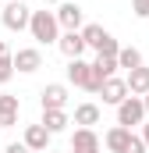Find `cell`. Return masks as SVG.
Returning a JSON list of instances; mask_svg holds the SVG:
<instances>
[{
	"instance_id": "6da1fadb",
	"label": "cell",
	"mask_w": 149,
	"mask_h": 153,
	"mask_svg": "<svg viewBox=\"0 0 149 153\" xmlns=\"http://www.w3.org/2000/svg\"><path fill=\"white\" fill-rule=\"evenodd\" d=\"M29 32H32L36 43H57V39H60V22H57L53 11H32Z\"/></svg>"
},
{
	"instance_id": "7a4b0ae2",
	"label": "cell",
	"mask_w": 149,
	"mask_h": 153,
	"mask_svg": "<svg viewBox=\"0 0 149 153\" xmlns=\"http://www.w3.org/2000/svg\"><path fill=\"white\" fill-rule=\"evenodd\" d=\"M68 82H74L78 89H89V93H100V89H103V82L96 78V71H92V64H85L82 57L68 64Z\"/></svg>"
},
{
	"instance_id": "3957f363",
	"label": "cell",
	"mask_w": 149,
	"mask_h": 153,
	"mask_svg": "<svg viewBox=\"0 0 149 153\" xmlns=\"http://www.w3.org/2000/svg\"><path fill=\"white\" fill-rule=\"evenodd\" d=\"M0 22H4L11 32H21V29H29V22H32V11H29V4H25V0H11V4H4V14H0Z\"/></svg>"
},
{
	"instance_id": "277c9868",
	"label": "cell",
	"mask_w": 149,
	"mask_h": 153,
	"mask_svg": "<svg viewBox=\"0 0 149 153\" xmlns=\"http://www.w3.org/2000/svg\"><path fill=\"white\" fill-rule=\"evenodd\" d=\"M146 100L142 96H128L121 107H117V125H124V128H131V125H146Z\"/></svg>"
},
{
	"instance_id": "5b68a950",
	"label": "cell",
	"mask_w": 149,
	"mask_h": 153,
	"mask_svg": "<svg viewBox=\"0 0 149 153\" xmlns=\"http://www.w3.org/2000/svg\"><path fill=\"white\" fill-rule=\"evenodd\" d=\"M39 103H43V111H64L68 107V85H60V82L46 85L39 93Z\"/></svg>"
},
{
	"instance_id": "8992f818",
	"label": "cell",
	"mask_w": 149,
	"mask_h": 153,
	"mask_svg": "<svg viewBox=\"0 0 149 153\" xmlns=\"http://www.w3.org/2000/svg\"><path fill=\"white\" fill-rule=\"evenodd\" d=\"M53 14H57L60 29H68V32H78V29H82V18H85V14H82V7H78V4H71V0H64Z\"/></svg>"
},
{
	"instance_id": "52a82bcc",
	"label": "cell",
	"mask_w": 149,
	"mask_h": 153,
	"mask_svg": "<svg viewBox=\"0 0 149 153\" xmlns=\"http://www.w3.org/2000/svg\"><path fill=\"white\" fill-rule=\"evenodd\" d=\"M100 93H103V103H114V107H121V103H124V100H128V93H131V89H128V78H107V82H103V89H100Z\"/></svg>"
},
{
	"instance_id": "ba28073f",
	"label": "cell",
	"mask_w": 149,
	"mask_h": 153,
	"mask_svg": "<svg viewBox=\"0 0 149 153\" xmlns=\"http://www.w3.org/2000/svg\"><path fill=\"white\" fill-rule=\"evenodd\" d=\"M50 135H53V132H50L43 121H39V125H29V128H25V146H29L32 153H46V146H50Z\"/></svg>"
},
{
	"instance_id": "9c48e42d",
	"label": "cell",
	"mask_w": 149,
	"mask_h": 153,
	"mask_svg": "<svg viewBox=\"0 0 149 153\" xmlns=\"http://www.w3.org/2000/svg\"><path fill=\"white\" fill-rule=\"evenodd\" d=\"M71 153H100V135H96L92 128H74Z\"/></svg>"
},
{
	"instance_id": "30bf717a",
	"label": "cell",
	"mask_w": 149,
	"mask_h": 153,
	"mask_svg": "<svg viewBox=\"0 0 149 153\" xmlns=\"http://www.w3.org/2000/svg\"><path fill=\"white\" fill-rule=\"evenodd\" d=\"M14 68H18V71H25V75H32V71H39V68H43V53H39L36 46L18 50V53H14Z\"/></svg>"
},
{
	"instance_id": "8fae6325",
	"label": "cell",
	"mask_w": 149,
	"mask_h": 153,
	"mask_svg": "<svg viewBox=\"0 0 149 153\" xmlns=\"http://www.w3.org/2000/svg\"><path fill=\"white\" fill-rule=\"evenodd\" d=\"M57 46H60V53H64L68 61H78V57L85 53V39H82V32H64V36L57 39Z\"/></svg>"
},
{
	"instance_id": "7c38bea8",
	"label": "cell",
	"mask_w": 149,
	"mask_h": 153,
	"mask_svg": "<svg viewBox=\"0 0 149 153\" xmlns=\"http://www.w3.org/2000/svg\"><path fill=\"white\" fill-rule=\"evenodd\" d=\"M18 111H21V103H18V96H0V128H11V125H18Z\"/></svg>"
},
{
	"instance_id": "4fadbf2b",
	"label": "cell",
	"mask_w": 149,
	"mask_h": 153,
	"mask_svg": "<svg viewBox=\"0 0 149 153\" xmlns=\"http://www.w3.org/2000/svg\"><path fill=\"white\" fill-rule=\"evenodd\" d=\"M107 150H114V153H124L128 150V143H131V128H124V125H117V128H110L107 132Z\"/></svg>"
},
{
	"instance_id": "5bb4252c",
	"label": "cell",
	"mask_w": 149,
	"mask_h": 153,
	"mask_svg": "<svg viewBox=\"0 0 149 153\" xmlns=\"http://www.w3.org/2000/svg\"><path fill=\"white\" fill-rule=\"evenodd\" d=\"M128 89H131V96H146L149 93V68H135V71H128Z\"/></svg>"
},
{
	"instance_id": "9a60e30c",
	"label": "cell",
	"mask_w": 149,
	"mask_h": 153,
	"mask_svg": "<svg viewBox=\"0 0 149 153\" xmlns=\"http://www.w3.org/2000/svg\"><path fill=\"white\" fill-rule=\"evenodd\" d=\"M74 125H78V128H92V125H100V107H96V103H82V107H74Z\"/></svg>"
},
{
	"instance_id": "2e32d148",
	"label": "cell",
	"mask_w": 149,
	"mask_h": 153,
	"mask_svg": "<svg viewBox=\"0 0 149 153\" xmlns=\"http://www.w3.org/2000/svg\"><path fill=\"white\" fill-rule=\"evenodd\" d=\"M82 39H85V46H92V50L100 53V50H103V43L110 39V32H107L103 25H85V29H82Z\"/></svg>"
},
{
	"instance_id": "e0dca14e",
	"label": "cell",
	"mask_w": 149,
	"mask_h": 153,
	"mask_svg": "<svg viewBox=\"0 0 149 153\" xmlns=\"http://www.w3.org/2000/svg\"><path fill=\"white\" fill-rule=\"evenodd\" d=\"M121 64H117V57H107V53H96V61H92V71H96V78L100 82H107V78H114V71H117Z\"/></svg>"
},
{
	"instance_id": "ac0fdd59",
	"label": "cell",
	"mask_w": 149,
	"mask_h": 153,
	"mask_svg": "<svg viewBox=\"0 0 149 153\" xmlns=\"http://www.w3.org/2000/svg\"><path fill=\"white\" fill-rule=\"evenodd\" d=\"M117 64H121V68H128V71H135V68H142V53H139L135 46H121Z\"/></svg>"
},
{
	"instance_id": "d6986e66",
	"label": "cell",
	"mask_w": 149,
	"mask_h": 153,
	"mask_svg": "<svg viewBox=\"0 0 149 153\" xmlns=\"http://www.w3.org/2000/svg\"><path fill=\"white\" fill-rule=\"evenodd\" d=\"M43 125H46L50 132H64L71 121H68V114H64V111H43Z\"/></svg>"
},
{
	"instance_id": "ffe728a7",
	"label": "cell",
	"mask_w": 149,
	"mask_h": 153,
	"mask_svg": "<svg viewBox=\"0 0 149 153\" xmlns=\"http://www.w3.org/2000/svg\"><path fill=\"white\" fill-rule=\"evenodd\" d=\"M14 71H18L14 68V57H0V85H7L14 78Z\"/></svg>"
},
{
	"instance_id": "44dd1931",
	"label": "cell",
	"mask_w": 149,
	"mask_h": 153,
	"mask_svg": "<svg viewBox=\"0 0 149 153\" xmlns=\"http://www.w3.org/2000/svg\"><path fill=\"white\" fill-rule=\"evenodd\" d=\"M124 153H149V146H146L142 135H131V143H128V150H124Z\"/></svg>"
},
{
	"instance_id": "7402d4cb",
	"label": "cell",
	"mask_w": 149,
	"mask_h": 153,
	"mask_svg": "<svg viewBox=\"0 0 149 153\" xmlns=\"http://www.w3.org/2000/svg\"><path fill=\"white\" fill-rule=\"evenodd\" d=\"M131 11L139 18H149V0H131Z\"/></svg>"
},
{
	"instance_id": "603a6c76",
	"label": "cell",
	"mask_w": 149,
	"mask_h": 153,
	"mask_svg": "<svg viewBox=\"0 0 149 153\" xmlns=\"http://www.w3.org/2000/svg\"><path fill=\"white\" fill-rule=\"evenodd\" d=\"M7 153H32V150H29L25 143H11V146H7Z\"/></svg>"
},
{
	"instance_id": "cb8c5ba5",
	"label": "cell",
	"mask_w": 149,
	"mask_h": 153,
	"mask_svg": "<svg viewBox=\"0 0 149 153\" xmlns=\"http://www.w3.org/2000/svg\"><path fill=\"white\" fill-rule=\"evenodd\" d=\"M0 57H11V50H7V43L0 39Z\"/></svg>"
},
{
	"instance_id": "d4e9b609",
	"label": "cell",
	"mask_w": 149,
	"mask_h": 153,
	"mask_svg": "<svg viewBox=\"0 0 149 153\" xmlns=\"http://www.w3.org/2000/svg\"><path fill=\"white\" fill-rule=\"evenodd\" d=\"M142 139H146V146H149V121L142 125Z\"/></svg>"
},
{
	"instance_id": "484cf974",
	"label": "cell",
	"mask_w": 149,
	"mask_h": 153,
	"mask_svg": "<svg viewBox=\"0 0 149 153\" xmlns=\"http://www.w3.org/2000/svg\"><path fill=\"white\" fill-rule=\"evenodd\" d=\"M142 100H146V111H149V93H146V96H142Z\"/></svg>"
},
{
	"instance_id": "4316f807",
	"label": "cell",
	"mask_w": 149,
	"mask_h": 153,
	"mask_svg": "<svg viewBox=\"0 0 149 153\" xmlns=\"http://www.w3.org/2000/svg\"><path fill=\"white\" fill-rule=\"evenodd\" d=\"M46 4H64V0H46Z\"/></svg>"
},
{
	"instance_id": "83f0119b",
	"label": "cell",
	"mask_w": 149,
	"mask_h": 153,
	"mask_svg": "<svg viewBox=\"0 0 149 153\" xmlns=\"http://www.w3.org/2000/svg\"><path fill=\"white\" fill-rule=\"evenodd\" d=\"M0 14H4V4H0Z\"/></svg>"
},
{
	"instance_id": "f1b7e54d",
	"label": "cell",
	"mask_w": 149,
	"mask_h": 153,
	"mask_svg": "<svg viewBox=\"0 0 149 153\" xmlns=\"http://www.w3.org/2000/svg\"><path fill=\"white\" fill-rule=\"evenodd\" d=\"M25 4H29V0H25Z\"/></svg>"
}]
</instances>
